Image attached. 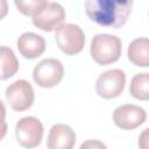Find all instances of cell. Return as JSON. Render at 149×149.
Listing matches in <instances>:
<instances>
[{
	"label": "cell",
	"instance_id": "1",
	"mask_svg": "<svg viewBox=\"0 0 149 149\" xmlns=\"http://www.w3.org/2000/svg\"><path fill=\"white\" fill-rule=\"evenodd\" d=\"M130 0H87L85 12L95 23L118 29L122 27L132 13Z\"/></svg>",
	"mask_w": 149,
	"mask_h": 149
},
{
	"label": "cell",
	"instance_id": "2",
	"mask_svg": "<svg viewBox=\"0 0 149 149\" xmlns=\"http://www.w3.org/2000/svg\"><path fill=\"white\" fill-rule=\"evenodd\" d=\"M121 40L115 35L98 34L91 42V56L100 65H107L116 62L121 56Z\"/></svg>",
	"mask_w": 149,
	"mask_h": 149
},
{
	"label": "cell",
	"instance_id": "3",
	"mask_svg": "<svg viewBox=\"0 0 149 149\" xmlns=\"http://www.w3.org/2000/svg\"><path fill=\"white\" fill-rule=\"evenodd\" d=\"M58 48L66 55L80 52L85 44V35L81 28L74 23H63L55 34Z\"/></svg>",
	"mask_w": 149,
	"mask_h": 149
},
{
	"label": "cell",
	"instance_id": "4",
	"mask_svg": "<svg viewBox=\"0 0 149 149\" xmlns=\"http://www.w3.org/2000/svg\"><path fill=\"white\" fill-rule=\"evenodd\" d=\"M43 136V125L35 116H24L15 126V137L19 144L24 148L37 147Z\"/></svg>",
	"mask_w": 149,
	"mask_h": 149
},
{
	"label": "cell",
	"instance_id": "5",
	"mask_svg": "<svg viewBox=\"0 0 149 149\" xmlns=\"http://www.w3.org/2000/svg\"><path fill=\"white\" fill-rule=\"evenodd\" d=\"M64 76L63 64L56 58L42 59L33 71V78L35 83L41 87H54L56 86Z\"/></svg>",
	"mask_w": 149,
	"mask_h": 149
},
{
	"label": "cell",
	"instance_id": "6",
	"mask_svg": "<svg viewBox=\"0 0 149 149\" xmlns=\"http://www.w3.org/2000/svg\"><path fill=\"white\" fill-rule=\"evenodd\" d=\"M126 84V74L120 69H112L102 72L95 81V91L104 99L119 97Z\"/></svg>",
	"mask_w": 149,
	"mask_h": 149
},
{
	"label": "cell",
	"instance_id": "7",
	"mask_svg": "<svg viewBox=\"0 0 149 149\" xmlns=\"http://www.w3.org/2000/svg\"><path fill=\"white\" fill-rule=\"evenodd\" d=\"M5 95L9 106L16 112L28 109L33 105L35 98L33 86L24 79H19L10 84L6 88Z\"/></svg>",
	"mask_w": 149,
	"mask_h": 149
},
{
	"label": "cell",
	"instance_id": "8",
	"mask_svg": "<svg viewBox=\"0 0 149 149\" xmlns=\"http://www.w3.org/2000/svg\"><path fill=\"white\" fill-rule=\"evenodd\" d=\"M147 119L146 111L136 105L126 104L115 108L113 112L114 123L125 130H130L142 125Z\"/></svg>",
	"mask_w": 149,
	"mask_h": 149
},
{
	"label": "cell",
	"instance_id": "9",
	"mask_svg": "<svg viewBox=\"0 0 149 149\" xmlns=\"http://www.w3.org/2000/svg\"><path fill=\"white\" fill-rule=\"evenodd\" d=\"M65 19V10L58 2H48V5L33 17V24L41 30H57Z\"/></svg>",
	"mask_w": 149,
	"mask_h": 149
},
{
	"label": "cell",
	"instance_id": "10",
	"mask_svg": "<svg viewBox=\"0 0 149 149\" xmlns=\"http://www.w3.org/2000/svg\"><path fill=\"white\" fill-rule=\"evenodd\" d=\"M76 134L68 125H54L48 135V149H73Z\"/></svg>",
	"mask_w": 149,
	"mask_h": 149
},
{
	"label": "cell",
	"instance_id": "11",
	"mask_svg": "<svg viewBox=\"0 0 149 149\" xmlns=\"http://www.w3.org/2000/svg\"><path fill=\"white\" fill-rule=\"evenodd\" d=\"M17 49L23 57L34 59L44 52L45 41L41 35L35 33H23L17 40Z\"/></svg>",
	"mask_w": 149,
	"mask_h": 149
},
{
	"label": "cell",
	"instance_id": "12",
	"mask_svg": "<svg viewBox=\"0 0 149 149\" xmlns=\"http://www.w3.org/2000/svg\"><path fill=\"white\" fill-rule=\"evenodd\" d=\"M128 59L136 66H149V38L140 37L130 42L128 47Z\"/></svg>",
	"mask_w": 149,
	"mask_h": 149
},
{
	"label": "cell",
	"instance_id": "13",
	"mask_svg": "<svg viewBox=\"0 0 149 149\" xmlns=\"http://www.w3.org/2000/svg\"><path fill=\"white\" fill-rule=\"evenodd\" d=\"M130 94L139 100H149V72L135 74L130 80Z\"/></svg>",
	"mask_w": 149,
	"mask_h": 149
},
{
	"label": "cell",
	"instance_id": "14",
	"mask_svg": "<svg viewBox=\"0 0 149 149\" xmlns=\"http://www.w3.org/2000/svg\"><path fill=\"white\" fill-rule=\"evenodd\" d=\"M1 79L5 80L19 70V61L10 48L1 47Z\"/></svg>",
	"mask_w": 149,
	"mask_h": 149
},
{
	"label": "cell",
	"instance_id": "15",
	"mask_svg": "<svg viewBox=\"0 0 149 149\" xmlns=\"http://www.w3.org/2000/svg\"><path fill=\"white\" fill-rule=\"evenodd\" d=\"M49 1L45 0H28V1H21V0H15L14 3L17 7L19 12H21L23 15H29V16H36L47 5Z\"/></svg>",
	"mask_w": 149,
	"mask_h": 149
},
{
	"label": "cell",
	"instance_id": "16",
	"mask_svg": "<svg viewBox=\"0 0 149 149\" xmlns=\"http://www.w3.org/2000/svg\"><path fill=\"white\" fill-rule=\"evenodd\" d=\"M79 149H107V148L99 140H87L81 143Z\"/></svg>",
	"mask_w": 149,
	"mask_h": 149
},
{
	"label": "cell",
	"instance_id": "17",
	"mask_svg": "<svg viewBox=\"0 0 149 149\" xmlns=\"http://www.w3.org/2000/svg\"><path fill=\"white\" fill-rule=\"evenodd\" d=\"M139 148L149 149V128L144 129L139 136Z\"/></svg>",
	"mask_w": 149,
	"mask_h": 149
}]
</instances>
